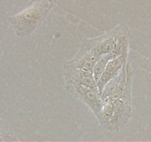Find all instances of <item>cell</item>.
Returning a JSON list of instances; mask_svg holds the SVG:
<instances>
[{
	"mask_svg": "<svg viewBox=\"0 0 151 142\" xmlns=\"http://www.w3.org/2000/svg\"><path fill=\"white\" fill-rule=\"evenodd\" d=\"M125 59L126 54H122L111 59L108 62L101 77L97 81V88L100 95H102L103 92L104 91L105 87L117 75L118 72L122 67V65L125 64Z\"/></svg>",
	"mask_w": 151,
	"mask_h": 142,
	"instance_id": "cell-3",
	"label": "cell"
},
{
	"mask_svg": "<svg viewBox=\"0 0 151 142\" xmlns=\"http://www.w3.org/2000/svg\"><path fill=\"white\" fill-rule=\"evenodd\" d=\"M51 5L40 4L33 6L10 19L12 25L19 36H28L47 18Z\"/></svg>",
	"mask_w": 151,
	"mask_h": 142,
	"instance_id": "cell-1",
	"label": "cell"
},
{
	"mask_svg": "<svg viewBox=\"0 0 151 142\" xmlns=\"http://www.w3.org/2000/svg\"><path fill=\"white\" fill-rule=\"evenodd\" d=\"M70 87L75 94L100 116L103 106V101L98 88L88 87L77 83H70Z\"/></svg>",
	"mask_w": 151,
	"mask_h": 142,
	"instance_id": "cell-2",
	"label": "cell"
},
{
	"mask_svg": "<svg viewBox=\"0 0 151 142\" xmlns=\"http://www.w3.org/2000/svg\"><path fill=\"white\" fill-rule=\"evenodd\" d=\"M1 140V135H0V141Z\"/></svg>",
	"mask_w": 151,
	"mask_h": 142,
	"instance_id": "cell-4",
	"label": "cell"
}]
</instances>
